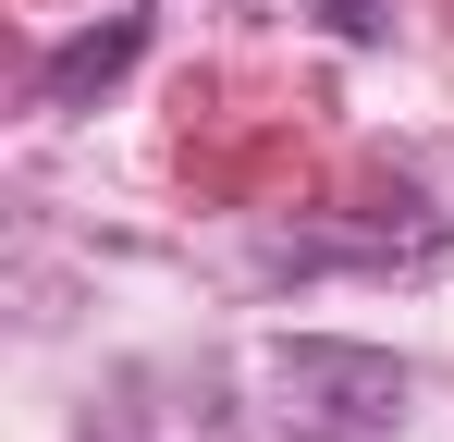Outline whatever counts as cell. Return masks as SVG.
Returning a JSON list of instances; mask_svg holds the SVG:
<instances>
[{
  "instance_id": "2",
  "label": "cell",
  "mask_w": 454,
  "mask_h": 442,
  "mask_svg": "<svg viewBox=\"0 0 454 442\" xmlns=\"http://www.w3.org/2000/svg\"><path fill=\"white\" fill-rule=\"evenodd\" d=\"M123 50H136V25H98V37H74V50H62V74H50V86H86V74H111Z\"/></svg>"
},
{
  "instance_id": "1",
  "label": "cell",
  "mask_w": 454,
  "mask_h": 442,
  "mask_svg": "<svg viewBox=\"0 0 454 442\" xmlns=\"http://www.w3.org/2000/svg\"><path fill=\"white\" fill-rule=\"evenodd\" d=\"M270 393H283V430L307 442H393L405 418V368L369 344H295V357H270Z\"/></svg>"
}]
</instances>
